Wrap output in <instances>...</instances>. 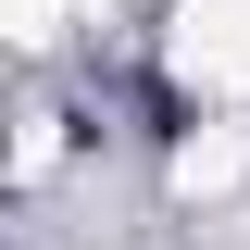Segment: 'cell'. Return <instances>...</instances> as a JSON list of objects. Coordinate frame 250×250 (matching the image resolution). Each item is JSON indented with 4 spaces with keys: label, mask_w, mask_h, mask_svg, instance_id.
Segmentation results:
<instances>
[{
    "label": "cell",
    "mask_w": 250,
    "mask_h": 250,
    "mask_svg": "<svg viewBox=\"0 0 250 250\" xmlns=\"http://www.w3.org/2000/svg\"><path fill=\"white\" fill-rule=\"evenodd\" d=\"M163 62L188 88H213V100H250V0H175Z\"/></svg>",
    "instance_id": "1"
},
{
    "label": "cell",
    "mask_w": 250,
    "mask_h": 250,
    "mask_svg": "<svg viewBox=\"0 0 250 250\" xmlns=\"http://www.w3.org/2000/svg\"><path fill=\"white\" fill-rule=\"evenodd\" d=\"M238 175H250V125H200L175 150V200H225Z\"/></svg>",
    "instance_id": "2"
}]
</instances>
